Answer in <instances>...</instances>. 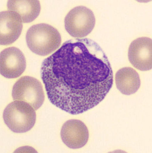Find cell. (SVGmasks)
<instances>
[{
	"mask_svg": "<svg viewBox=\"0 0 152 153\" xmlns=\"http://www.w3.org/2000/svg\"><path fill=\"white\" fill-rule=\"evenodd\" d=\"M41 74L51 103L71 114L98 105L113 82L107 56L97 42L87 38L65 42L44 60Z\"/></svg>",
	"mask_w": 152,
	"mask_h": 153,
	"instance_id": "obj_1",
	"label": "cell"
},
{
	"mask_svg": "<svg viewBox=\"0 0 152 153\" xmlns=\"http://www.w3.org/2000/svg\"><path fill=\"white\" fill-rule=\"evenodd\" d=\"M29 49L38 55H48L58 49L61 43L59 31L53 26L46 24L33 25L26 35Z\"/></svg>",
	"mask_w": 152,
	"mask_h": 153,
	"instance_id": "obj_2",
	"label": "cell"
},
{
	"mask_svg": "<svg viewBox=\"0 0 152 153\" xmlns=\"http://www.w3.org/2000/svg\"><path fill=\"white\" fill-rule=\"evenodd\" d=\"M6 125L13 132H26L34 127L36 113L31 105L24 101H15L7 105L3 113Z\"/></svg>",
	"mask_w": 152,
	"mask_h": 153,
	"instance_id": "obj_3",
	"label": "cell"
},
{
	"mask_svg": "<svg viewBox=\"0 0 152 153\" xmlns=\"http://www.w3.org/2000/svg\"><path fill=\"white\" fill-rule=\"evenodd\" d=\"M95 18L94 13L84 6H77L68 12L64 20L65 29L75 38H83L94 29Z\"/></svg>",
	"mask_w": 152,
	"mask_h": 153,
	"instance_id": "obj_4",
	"label": "cell"
},
{
	"mask_svg": "<svg viewBox=\"0 0 152 153\" xmlns=\"http://www.w3.org/2000/svg\"><path fill=\"white\" fill-rule=\"evenodd\" d=\"M12 96L15 101L26 102L35 110L42 106L45 99L43 86L40 81L29 76L22 77L15 83Z\"/></svg>",
	"mask_w": 152,
	"mask_h": 153,
	"instance_id": "obj_5",
	"label": "cell"
},
{
	"mask_svg": "<svg viewBox=\"0 0 152 153\" xmlns=\"http://www.w3.org/2000/svg\"><path fill=\"white\" fill-rule=\"evenodd\" d=\"M152 39L148 37L137 38L132 42L129 47V61L139 70H151L152 68Z\"/></svg>",
	"mask_w": 152,
	"mask_h": 153,
	"instance_id": "obj_6",
	"label": "cell"
},
{
	"mask_svg": "<svg viewBox=\"0 0 152 153\" xmlns=\"http://www.w3.org/2000/svg\"><path fill=\"white\" fill-rule=\"evenodd\" d=\"M26 62L23 53L17 48L4 49L0 56L1 74L8 79L18 77L24 72Z\"/></svg>",
	"mask_w": 152,
	"mask_h": 153,
	"instance_id": "obj_7",
	"label": "cell"
},
{
	"mask_svg": "<svg viewBox=\"0 0 152 153\" xmlns=\"http://www.w3.org/2000/svg\"><path fill=\"white\" fill-rule=\"evenodd\" d=\"M89 131L84 123L78 120H68L63 124L60 131L63 143L68 148L80 149L89 139Z\"/></svg>",
	"mask_w": 152,
	"mask_h": 153,
	"instance_id": "obj_8",
	"label": "cell"
},
{
	"mask_svg": "<svg viewBox=\"0 0 152 153\" xmlns=\"http://www.w3.org/2000/svg\"><path fill=\"white\" fill-rule=\"evenodd\" d=\"M23 21L18 13L11 11L0 13V43L8 45L19 38L23 29Z\"/></svg>",
	"mask_w": 152,
	"mask_h": 153,
	"instance_id": "obj_9",
	"label": "cell"
},
{
	"mask_svg": "<svg viewBox=\"0 0 152 153\" xmlns=\"http://www.w3.org/2000/svg\"><path fill=\"white\" fill-rule=\"evenodd\" d=\"M115 79L117 88L124 95L135 94L140 86V76L132 68H122L116 74Z\"/></svg>",
	"mask_w": 152,
	"mask_h": 153,
	"instance_id": "obj_10",
	"label": "cell"
},
{
	"mask_svg": "<svg viewBox=\"0 0 152 153\" xmlns=\"http://www.w3.org/2000/svg\"><path fill=\"white\" fill-rule=\"evenodd\" d=\"M8 10L18 13L23 23L34 21L40 15L41 5L37 0H10L7 4Z\"/></svg>",
	"mask_w": 152,
	"mask_h": 153,
	"instance_id": "obj_11",
	"label": "cell"
}]
</instances>
